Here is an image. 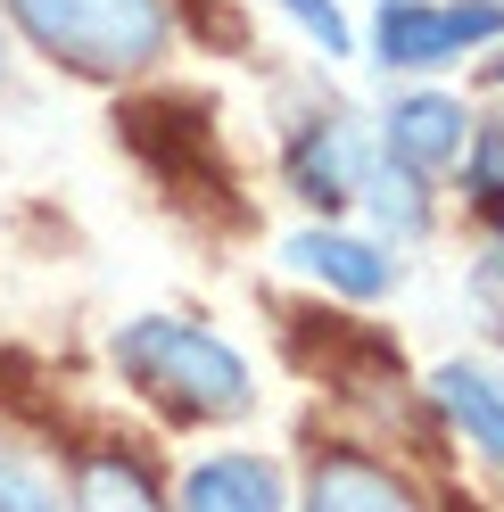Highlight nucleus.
Instances as JSON below:
<instances>
[{"instance_id": "nucleus-8", "label": "nucleus", "mask_w": 504, "mask_h": 512, "mask_svg": "<svg viewBox=\"0 0 504 512\" xmlns=\"http://www.w3.org/2000/svg\"><path fill=\"white\" fill-rule=\"evenodd\" d=\"M430 397L447 405V422L480 446L488 463H504V372H488V364H438Z\"/></svg>"}, {"instance_id": "nucleus-4", "label": "nucleus", "mask_w": 504, "mask_h": 512, "mask_svg": "<svg viewBox=\"0 0 504 512\" xmlns=\"http://www.w3.org/2000/svg\"><path fill=\"white\" fill-rule=\"evenodd\" d=\"M463 141H471V116L447 100V91H422V100L389 108V166H405L414 182L447 174L455 157H463Z\"/></svg>"}, {"instance_id": "nucleus-3", "label": "nucleus", "mask_w": 504, "mask_h": 512, "mask_svg": "<svg viewBox=\"0 0 504 512\" xmlns=\"http://www.w3.org/2000/svg\"><path fill=\"white\" fill-rule=\"evenodd\" d=\"M504 34V9L496 0H381V17H372V50H381V67H455L471 42H496Z\"/></svg>"}, {"instance_id": "nucleus-13", "label": "nucleus", "mask_w": 504, "mask_h": 512, "mask_svg": "<svg viewBox=\"0 0 504 512\" xmlns=\"http://www.w3.org/2000/svg\"><path fill=\"white\" fill-rule=\"evenodd\" d=\"M372 199H381V215L397 223V232H422V223H430V207H422V182L405 174V166H389L381 182H372Z\"/></svg>"}, {"instance_id": "nucleus-9", "label": "nucleus", "mask_w": 504, "mask_h": 512, "mask_svg": "<svg viewBox=\"0 0 504 512\" xmlns=\"http://www.w3.org/2000/svg\"><path fill=\"white\" fill-rule=\"evenodd\" d=\"M182 512H281V471L265 455H207L182 479Z\"/></svg>"}, {"instance_id": "nucleus-1", "label": "nucleus", "mask_w": 504, "mask_h": 512, "mask_svg": "<svg viewBox=\"0 0 504 512\" xmlns=\"http://www.w3.org/2000/svg\"><path fill=\"white\" fill-rule=\"evenodd\" d=\"M116 364L141 397H157L166 413H191V422H232V413L257 405V380L215 331L174 323V314H141V323L116 331Z\"/></svg>"}, {"instance_id": "nucleus-6", "label": "nucleus", "mask_w": 504, "mask_h": 512, "mask_svg": "<svg viewBox=\"0 0 504 512\" xmlns=\"http://www.w3.org/2000/svg\"><path fill=\"white\" fill-rule=\"evenodd\" d=\"M290 190L298 199H314V207H348L356 190H364V149H356V133L348 124H306V133L290 141Z\"/></svg>"}, {"instance_id": "nucleus-16", "label": "nucleus", "mask_w": 504, "mask_h": 512, "mask_svg": "<svg viewBox=\"0 0 504 512\" xmlns=\"http://www.w3.org/2000/svg\"><path fill=\"white\" fill-rule=\"evenodd\" d=\"M496 331H504V323H496Z\"/></svg>"}, {"instance_id": "nucleus-10", "label": "nucleus", "mask_w": 504, "mask_h": 512, "mask_svg": "<svg viewBox=\"0 0 504 512\" xmlns=\"http://www.w3.org/2000/svg\"><path fill=\"white\" fill-rule=\"evenodd\" d=\"M75 512H166L133 455H83L75 471Z\"/></svg>"}, {"instance_id": "nucleus-5", "label": "nucleus", "mask_w": 504, "mask_h": 512, "mask_svg": "<svg viewBox=\"0 0 504 512\" xmlns=\"http://www.w3.org/2000/svg\"><path fill=\"white\" fill-rule=\"evenodd\" d=\"M306 512H430V504L372 455H323L306 479Z\"/></svg>"}, {"instance_id": "nucleus-15", "label": "nucleus", "mask_w": 504, "mask_h": 512, "mask_svg": "<svg viewBox=\"0 0 504 512\" xmlns=\"http://www.w3.org/2000/svg\"><path fill=\"white\" fill-rule=\"evenodd\" d=\"M496 83H504V67H496Z\"/></svg>"}, {"instance_id": "nucleus-12", "label": "nucleus", "mask_w": 504, "mask_h": 512, "mask_svg": "<svg viewBox=\"0 0 504 512\" xmlns=\"http://www.w3.org/2000/svg\"><path fill=\"white\" fill-rule=\"evenodd\" d=\"M0 512H58L50 496V479L17 455V446H0Z\"/></svg>"}, {"instance_id": "nucleus-14", "label": "nucleus", "mask_w": 504, "mask_h": 512, "mask_svg": "<svg viewBox=\"0 0 504 512\" xmlns=\"http://www.w3.org/2000/svg\"><path fill=\"white\" fill-rule=\"evenodd\" d=\"M281 9H290V17H298L331 58H348V17H339V0H281Z\"/></svg>"}, {"instance_id": "nucleus-11", "label": "nucleus", "mask_w": 504, "mask_h": 512, "mask_svg": "<svg viewBox=\"0 0 504 512\" xmlns=\"http://www.w3.org/2000/svg\"><path fill=\"white\" fill-rule=\"evenodd\" d=\"M463 190L480 207H504V124H471V141H463Z\"/></svg>"}, {"instance_id": "nucleus-7", "label": "nucleus", "mask_w": 504, "mask_h": 512, "mask_svg": "<svg viewBox=\"0 0 504 512\" xmlns=\"http://www.w3.org/2000/svg\"><path fill=\"white\" fill-rule=\"evenodd\" d=\"M290 265L314 273V281H331L339 298H389L397 290V256H381L372 240H348V232H298Z\"/></svg>"}, {"instance_id": "nucleus-2", "label": "nucleus", "mask_w": 504, "mask_h": 512, "mask_svg": "<svg viewBox=\"0 0 504 512\" xmlns=\"http://www.w3.org/2000/svg\"><path fill=\"white\" fill-rule=\"evenodd\" d=\"M42 58L75 75H141L166 50V0H9Z\"/></svg>"}]
</instances>
